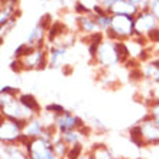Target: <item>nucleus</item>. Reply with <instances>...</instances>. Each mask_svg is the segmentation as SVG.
Returning a JSON list of instances; mask_svg holds the SVG:
<instances>
[{"instance_id": "obj_1", "label": "nucleus", "mask_w": 159, "mask_h": 159, "mask_svg": "<svg viewBox=\"0 0 159 159\" xmlns=\"http://www.w3.org/2000/svg\"><path fill=\"white\" fill-rule=\"evenodd\" d=\"M23 129H25V123L4 117V120H2V125H0L2 143H17L20 136L23 134Z\"/></svg>"}, {"instance_id": "obj_2", "label": "nucleus", "mask_w": 159, "mask_h": 159, "mask_svg": "<svg viewBox=\"0 0 159 159\" xmlns=\"http://www.w3.org/2000/svg\"><path fill=\"white\" fill-rule=\"evenodd\" d=\"M140 133H142V140L145 146H152V145H159V125L152 120L151 114L142 120L139 125Z\"/></svg>"}, {"instance_id": "obj_3", "label": "nucleus", "mask_w": 159, "mask_h": 159, "mask_svg": "<svg viewBox=\"0 0 159 159\" xmlns=\"http://www.w3.org/2000/svg\"><path fill=\"white\" fill-rule=\"evenodd\" d=\"M55 127H57V132H58V133H64V132H70V130L83 129L84 123L78 116H75V114H72L65 110L62 114L57 116Z\"/></svg>"}, {"instance_id": "obj_4", "label": "nucleus", "mask_w": 159, "mask_h": 159, "mask_svg": "<svg viewBox=\"0 0 159 159\" xmlns=\"http://www.w3.org/2000/svg\"><path fill=\"white\" fill-rule=\"evenodd\" d=\"M110 28L119 35V38L129 36L134 30V20L132 19V16H127V15H116L114 17H111Z\"/></svg>"}, {"instance_id": "obj_5", "label": "nucleus", "mask_w": 159, "mask_h": 159, "mask_svg": "<svg viewBox=\"0 0 159 159\" xmlns=\"http://www.w3.org/2000/svg\"><path fill=\"white\" fill-rule=\"evenodd\" d=\"M2 159H29V153L19 143H2Z\"/></svg>"}, {"instance_id": "obj_6", "label": "nucleus", "mask_w": 159, "mask_h": 159, "mask_svg": "<svg viewBox=\"0 0 159 159\" xmlns=\"http://www.w3.org/2000/svg\"><path fill=\"white\" fill-rule=\"evenodd\" d=\"M97 58L103 65H113L119 61V54L117 49H116V45L113 43H103L98 49V55Z\"/></svg>"}, {"instance_id": "obj_7", "label": "nucleus", "mask_w": 159, "mask_h": 159, "mask_svg": "<svg viewBox=\"0 0 159 159\" xmlns=\"http://www.w3.org/2000/svg\"><path fill=\"white\" fill-rule=\"evenodd\" d=\"M155 25H156V16L153 13L145 12V13H140L139 17L134 20V30H138V34L140 35L143 32L149 34L152 29H155Z\"/></svg>"}, {"instance_id": "obj_8", "label": "nucleus", "mask_w": 159, "mask_h": 159, "mask_svg": "<svg viewBox=\"0 0 159 159\" xmlns=\"http://www.w3.org/2000/svg\"><path fill=\"white\" fill-rule=\"evenodd\" d=\"M23 68H38V70H42V68L46 65V59H45V52L43 51H35L32 54L26 55L20 59Z\"/></svg>"}, {"instance_id": "obj_9", "label": "nucleus", "mask_w": 159, "mask_h": 159, "mask_svg": "<svg viewBox=\"0 0 159 159\" xmlns=\"http://www.w3.org/2000/svg\"><path fill=\"white\" fill-rule=\"evenodd\" d=\"M43 130H45V127H43V125H42L41 119L35 116L34 119H30V120L25 125L23 134L29 136L30 139H36V138H42Z\"/></svg>"}, {"instance_id": "obj_10", "label": "nucleus", "mask_w": 159, "mask_h": 159, "mask_svg": "<svg viewBox=\"0 0 159 159\" xmlns=\"http://www.w3.org/2000/svg\"><path fill=\"white\" fill-rule=\"evenodd\" d=\"M17 98H19V101H20L22 104L25 106L28 110H30V111L35 113L36 116L39 114V111H41V106H39L38 101L35 100L34 96H30V94H22V96H19Z\"/></svg>"}, {"instance_id": "obj_11", "label": "nucleus", "mask_w": 159, "mask_h": 159, "mask_svg": "<svg viewBox=\"0 0 159 159\" xmlns=\"http://www.w3.org/2000/svg\"><path fill=\"white\" fill-rule=\"evenodd\" d=\"M129 136H130L132 143H134L138 148H143V146H145V143H143V140H142V133H140V127H139V125L138 126H133V127H130Z\"/></svg>"}, {"instance_id": "obj_12", "label": "nucleus", "mask_w": 159, "mask_h": 159, "mask_svg": "<svg viewBox=\"0 0 159 159\" xmlns=\"http://www.w3.org/2000/svg\"><path fill=\"white\" fill-rule=\"evenodd\" d=\"M64 52H65V48H57V49H52V54H51V61L49 65L51 67H58L59 61L62 59Z\"/></svg>"}, {"instance_id": "obj_13", "label": "nucleus", "mask_w": 159, "mask_h": 159, "mask_svg": "<svg viewBox=\"0 0 159 159\" xmlns=\"http://www.w3.org/2000/svg\"><path fill=\"white\" fill-rule=\"evenodd\" d=\"M149 114H151L152 120L159 125V101H155V103H152V104H151Z\"/></svg>"}, {"instance_id": "obj_14", "label": "nucleus", "mask_w": 159, "mask_h": 159, "mask_svg": "<svg viewBox=\"0 0 159 159\" xmlns=\"http://www.w3.org/2000/svg\"><path fill=\"white\" fill-rule=\"evenodd\" d=\"M46 111H49V113L55 114V116H59V114H62L65 111V109L59 104H49L46 106Z\"/></svg>"}, {"instance_id": "obj_15", "label": "nucleus", "mask_w": 159, "mask_h": 159, "mask_svg": "<svg viewBox=\"0 0 159 159\" xmlns=\"http://www.w3.org/2000/svg\"><path fill=\"white\" fill-rule=\"evenodd\" d=\"M148 36H149V39H151L152 42H158L159 41V29H152L149 34H148Z\"/></svg>"}, {"instance_id": "obj_16", "label": "nucleus", "mask_w": 159, "mask_h": 159, "mask_svg": "<svg viewBox=\"0 0 159 159\" xmlns=\"http://www.w3.org/2000/svg\"><path fill=\"white\" fill-rule=\"evenodd\" d=\"M51 15H45V16H42V19H41V22H39V26H41L42 29H46L48 28V23L51 22Z\"/></svg>"}, {"instance_id": "obj_17", "label": "nucleus", "mask_w": 159, "mask_h": 159, "mask_svg": "<svg viewBox=\"0 0 159 159\" xmlns=\"http://www.w3.org/2000/svg\"><path fill=\"white\" fill-rule=\"evenodd\" d=\"M151 7H152V13H153L156 17H159V0H153Z\"/></svg>"}, {"instance_id": "obj_18", "label": "nucleus", "mask_w": 159, "mask_h": 159, "mask_svg": "<svg viewBox=\"0 0 159 159\" xmlns=\"http://www.w3.org/2000/svg\"><path fill=\"white\" fill-rule=\"evenodd\" d=\"M77 10H78V12H87V9L84 7L81 3H77Z\"/></svg>"}]
</instances>
